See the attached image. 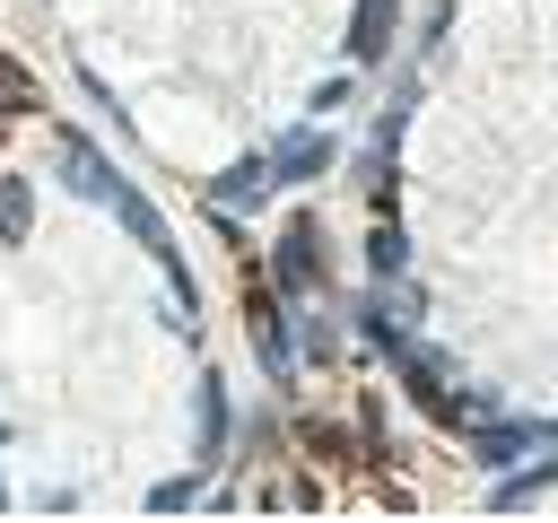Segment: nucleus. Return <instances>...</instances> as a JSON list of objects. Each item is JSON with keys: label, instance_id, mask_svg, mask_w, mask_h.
<instances>
[{"label": "nucleus", "instance_id": "1", "mask_svg": "<svg viewBox=\"0 0 558 523\" xmlns=\"http://www.w3.org/2000/svg\"><path fill=\"white\" fill-rule=\"evenodd\" d=\"M331 288V235L314 209L279 218V244H270V296H323Z\"/></svg>", "mask_w": 558, "mask_h": 523}, {"label": "nucleus", "instance_id": "2", "mask_svg": "<svg viewBox=\"0 0 558 523\" xmlns=\"http://www.w3.org/2000/svg\"><path fill=\"white\" fill-rule=\"evenodd\" d=\"M52 183H61L70 200H96V209H105V200H113L131 174H122V166H113V157H105L87 131H70V122H61V131H52Z\"/></svg>", "mask_w": 558, "mask_h": 523}, {"label": "nucleus", "instance_id": "3", "mask_svg": "<svg viewBox=\"0 0 558 523\" xmlns=\"http://www.w3.org/2000/svg\"><path fill=\"white\" fill-rule=\"evenodd\" d=\"M549 418H514L506 401L497 410H480L471 427H462V445H471V462H488V471H506V462H532V453H549Z\"/></svg>", "mask_w": 558, "mask_h": 523}, {"label": "nucleus", "instance_id": "4", "mask_svg": "<svg viewBox=\"0 0 558 523\" xmlns=\"http://www.w3.org/2000/svg\"><path fill=\"white\" fill-rule=\"evenodd\" d=\"M227 453H235V401H227V375L201 366V384H192V471H218Z\"/></svg>", "mask_w": 558, "mask_h": 523}, {"label": "nucleus", "instance_id": "5", "mask_svg": "<svg viewBox=\"0 0 558 523\" xmlns=\"http://www.w3.org/2000/svg\"><path fill=\"white\" fill-rule=\"evenodd\" d=\"M331 157H340V139L323 122H296V131H279V148H262V174L270 183H314V174H331Z\"/></svg>", "mask_w": 558, "mask_h": 523}, {"label": "nucleus", "instance_id": "6", "mask_svg": "<svg viewBox=\"0 0 558 523\" xmlns=\"http://www.w3.org/2000/svg\"><path fill=\"white\" fill-rule=\"evenodd\" d=\"M244 331H253V357H262L270 384L296 375V314H288L279 296H244Z\"/></svg>", "mask_w": 558, "mask_h": 523}, {"label": "nucleus", "instance_id": "7", "mask_svg": "<svg viewBox=\"0 0 558 523\" xmlns=\"http://www.w3.org/2000/svg\"><path fill=\"white\" fill-rule=\"evenodd\" d=\"M549 479H558V462H549V453L506 462V471H488V506H497V514H523L532 497H549Z\"/></svg>", "mask_w": 558, "mask_h": 523}, {"label": "nucleus", "instance_id": "8", "mask_svg": "<svg viewBox=\"0 0 558 523\" xmlns=\"http://www.w3.org/2000/svg\"><path fill=\"white\" fill-rule=\"evenodd\" d=\"M392 17H401V0H357L349 9V70H375L392 52Z\"/></svg>", "mask_w": 558, "mask_h": 523}, {"label": "nucleus", "instance_id": "9", "mask_svg": "<svg viewBox=\"0 0 558 523\" xmlns=\"http://www.w3.org/2000/svg\"><path fill=\"white\" fill-rule=\"evenodd\" d=\"M262 192H270V174H262V157H235L227 174H209V183H201V200H209V209H253Z\"/></svg>", "mask_w": 558, "mask_h": 523}, {"label": "nucleus", "instance_id": "10", "mask_svg": "<svg viewBox=\"0 0 558 523\" xmlns=\"http://www.w3.org/2000/svg\"><path fill=\"white\" fill-rule=\"evenodd\" d=\"M26 235H35V183L0 174V244H26Z\"/></svg>", "mask_w": 558, "mask_h": 523}, {"label": "nucleus", "instance_id": "11", "mask_svg": "<svg viewBox=\"0 0 558 523\" xmlns=\"http://www.w3.org/2000/svg\"><path fill=\"white\" fill-rule=\"evenodd\" d=\"M366 270H375V279H401V270H410V235H401L392 218L366 227Z\"/></svg>", "mask_w": 558, "mask_h": 523}, {"label": "nucleus", "instance_id": "12", "mask_svg": "<svg viewBox=\"0 0 558 523\" xmlns=\"http://www.w3.org/2000/svg\"><path fill=\"white\" fill-rule=\"evenodd\" d=\"M44 105V87H35V70L17 61V52H0V113H35Z\"/></svg>", "mask_w": 558, "mask_h": 523}, {"label": "nucleus", "instance_id": "13", "mask_svg": "<svg viewBox=\"0 0 558 523\" xmlns=\"http://www.w3.org/2000/svg\"><path fill=\"white\" fill-rule=\"evenodd\" d=\"M201 488H209V471H174V479H157V488H148L140 506H148V514H183V506H192Z\"/></svg>", "mask_w": 558, "mask_h": 523}, {"label": "nucleus", "instance_id": "14", "mask_svg": "<svg viewBox=\"0 0 558 523\" xmlns=\"http://www.w3.org/2000/svg\"><path fill=\"white\" fill-rule=\"evenodd\" d=\"M349 96H357V70H331V78H323V87H314V113H340V105H349Z\"/></svg>", "mask_w": 558, "mask_h": 523}, {"label": "nucleus", "instance_id": "15", "mask_svg": "<svg viewBox=\"0 0 558 523\" xmlns=\"http://www.w3.org/2000/svg\"><path fill=\"white\" fill-rule=\"evenodd\" d=\"M445 17H453V0H427V17H418V52L445 44Z\"/></svg>", "mask_w": 558, "mask_h": 523}, {"label": "nucleus", "instance_id": "16", "mask_svg": "<svg viewBox=\"0 0 558 523\" xmlns=\"http://www.w3.org/2000/svg\"><path fill=\"white\" fill-rule=\"evenodd\" d=\"M9 436H17V427H9V418H0V453H9Z\"/></svg>", "mask_w": 558, "mask_h": 523}, {"label": "nucleus", "instance_id": "17", "mask_svg": "<svg viewBox=\"0 0 558 523\" xmlns=\"http://www.w3.org/2000/svg\"><path fill=\"white\" fill-rule=\"evenodd\" d=\"M0 506H17V497H9V471H0Z\"/></svg>", "mask_w": 558, "mask_h": 523}]
</instances>
